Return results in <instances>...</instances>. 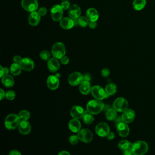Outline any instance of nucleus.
I'll return each mask as SVG.
<instances>
[{"label":"nucleus","mask_w":155,"mask_h":155,"mask_svg":"<svg viewBox=\"0 0 155 155\" xmlns=\"http://www.w3.org/2000/svg\"><path fill=\"white\" fill-rule=\"evenodd\" d=\"M104 103L99 99H93L90 101L87 104V111L91 114H99L104 108Z\"/></svg>","instance_id":"f257e3e1"},{"label":"nucleus","mask_w":155,"mask_h":155,"mask_svg":"<svg viewBox=\"0 0 155 155\" xmlns=\"http://www.w3.org/2000/svg\"><path fill=\"white\" fill-rule=\"evenodd\" d=\"M131 150L133 155H143L148 150L147 143L143 140H138L132 143Z\"/></svg>","instance_id":"f03ea898"},{"label":"nucleus","mask_w":155,"mask_h":155,"mask_svg":"<svg viewBox=\"0 0 155 155\" xmlns=\"http://www.w3.org/2000/svg\"><path fill=\"white\" fill-rule=\"evenodd\" d=\"M21 122V119L18 115L16 114H10L8 115L5 119V126L8 130H14Z\"/></svg>","instance_id":"7ed1b4c3"},{"label":"nucleus","mask_w":155,"mask_h":155,"mask_svg":"<svg viewBox=\"0 0 155 155\" xmlns=\"http://www.w3.org/2000/svg\"><path fill=\"white\" fill-rule=\"evenodd\" d=\"M51 53L54 58L61 59L65 54V47L64 44L60 42L54 44L52 46Z\"/></svg>","instance_id":"20e7f679"},{"label":"nucleus","mask_w":155,"mask_h":155,"mask_svg":"<svg viewBox=\"0 0 155 155\" xmlns=\"http://www.w3.org/2000/svg\"><path fill=\"white\" fill-rule=\"evenodd\" d=\"M128 101L124 97H118L113 102V108L118 112H124L128 109Z\"/></svg>","instance_id":"39448f33"},{"label":"nucleus","mask_w":155,"mask_h":155,"mask_svg":"<svg viewBox=\"0 0 155 155\" xmlns=\"http://www.w3.org/2000/svg\"><path fill=\"white\" fill-rule=\"evenodd\" d=\"M93 96L99 100H102L104 98L108 97L109 95L106 93L105 90H104L101 86L99 85H94L92 87L91 91Z\"/></svg>","instance_id":"423d86ee"},{"label":"nucleus","mask_w":155,"mask_h":155,"mask_svg":"<svg viewBox=\"0 0 155 155\" xmlns=\"http://www.w3.org/2000/svg\"><path fill=\"white\" fill-rule=\"evenodd\" d=\"M51 16L53 21H59L62 19L63 8L61 5L56 4L53 5L50 10Z\"/></svg>","instance_id":"0eeeda50"},{"label":"nucleus","mask_w":155,"mask_h":155,"mask_svg":"<svg viewBox=\"0 0 155 155\" xmlns=\"http://www.w3.org/2000/svg\"><path fill=\"white\" fill-rule=\"evenodd\" d=\"M21 5L24 10L31 13L35 12L38 8L37 0H22Z\"/></svg>","instance_id":"6e6552de"},{"label":"nucleus","mask_w":155,"mask_h":155,"mask_svg":"<svg viewBox=\"0 0 155 155\" xmlns=\"http://www.w3.org/2000/svg\"><path fill=\"white\" fill-rule=\"evenodd\" d=\"M78 136L79 139L84 142V143H89L93 139V134L87 128L81 129L78 133Z\"/></svg>","instance_id":"1a4fd4ad"},{"label":"nucleus","mask_w":155,"mask_h":155,"mask_svg":"<svg viewBox=\"0 0 155 155\" xmlns=\"http://www.w3.org/2000/svg\"><path fill=\"white\" fill-rule=\"evenodd\" d=\"M83 81V75L79 72H73L71 73L68 78V82L71 86L79 85Z\"/></svg>","instance_id":"9d476101"},{"label":"nucleus","mask_w":155,"mask_h":155,"mask_svg":"<svg viewBox=\"0 0 155 155\" xmlns=\"http://www.w3.org/2000/svg\"><path fill=\"white\" fill-rule=\"evenodd\" d=\"M95 132L101 137H105L110 132L109 126L105 122H101L96 126Z\"/></svg>","instance_id":"9b49d317"},{"label":"nucleus","mask_w":155,"mask_h":155,"mask_svg":"<svg viewBox=\"0 0 155 155\" xmlns=\"http://www.w3.org/2000/svg\"><path fill=\"white\" fill-rule=\"evenodd\" d=\"M136 116L135 111L132 109H127L125 111L123 112V114H122V121L128 124L132 122Z\"/></svg>","instance_id":"f8f14e48"},{"label":"nucleus","mask_w":155,"mask_h":155,"mask_svg":"<svg viewBox=\"0 0 155 155\" xmlns=\"http://www.w3.org/2000/svg\"><path fill=\"white\" fill-rule=\"evenodd\" d=\"M117 131L119 135L121 137H127L130 133V128L127 123L121 122L117 125Z\"/></svg>","instance_id":"ddd939ff"},{"label":"nucleus","mask_w":155,"mask_h":155,"mask_svg":"<svg viewBox=\"0 0 155 155\" xmlns=\"http://www.w3.org/2000/svg\"><path fill=\"white\" fill-rule=\"evenodd\" d=\"M81 8L76 4L72 5L68 10L69 16L70 18H71L74 21L77 20L81 16Z\"/></svg>","instance_id":"4468645a"},{"label":"nucleus","mask_w":155,"mask_h":155,"mask_svg":"<svg viewBox=\"0 0 155 155\" xmlns=\"http://www.w3.org/2000/svg\"><path fill=\"white\" fill-rule=\"evenodd\" d=\"M85 113V111H84V108L78 105H75L73 106L70 111V114L71 116L77 119H79L83 117L84 114Z\"/></svg>","instance_id":"2eb2a0df"},{"label":"nucleus","mask_w":155,"mask_h":155,"mask_svg":"<svg viewBox=\"0 0 155 155\" xmlns=\"http://www.w3.org/2000/svg\"><path fill=\"white\" fill-rule=\"evenodd\" d=\"M19 64L22 70H24L25 71H30L32 70L35 66L34 62L33 61V60L31 59H30L29 58H22V59Z\"/></svg>","instance_id":"dca6fc26"},{"label":"nucleus","mask_w":155,"mask_h":155,"mask_svg":"<svg viewBox=\"0 0 155 155\" xmlns=\"http://www.w3.org/2000/svg\"><path fill=\"white\" fill-rule=\"evenodd\" d=\"M47 87L52 90H56L59 85V81L56 75H51L48 76L47 80Z\"/></svg>","instance_id":"f3484780"},{"label":"nucleus","mask_w":155,"mask_h":155,"mask_svg":"<svg viewBox=\"0 0 155 155\" xmlns=\"http://www.w3.org/2000/svg\"><path fill=\"white\" fill-rule=\"evenodd\" d=\"M31 125L27 120H22L18 126L19 131L22 134H28L31 131Z\"/></svg>","instance_id":"a211bd4d"},{"label":"nucleus","mask_w":155,"mask_h":155,"mask_svg":"<svg viewBox=\"0 0 155 155\" xmlns=\"http://www.w3.org/2000/svg\"><path fill=\"white\" fill-rule=\"evenodd\" d=\"M60 25L64 29H70L75 25V22L70 18L65 17L60 21Z\"/></svg>","instance_id":"6ab92c4d"},{"label":"nucleus","mask_w":155,"mask_h":155,"mask_svg":"<svg viewBox=\"0 0 155 155\" xmlns=\"http://www.w3.org/2000/svg\"><path fill=\"white\" fill-rule=\"evenodd\" d=\"M47 67L48 70L51 72H56L57 71L59 67H60V64L58 61V59L55 58H50L47 62Z\"/></svg>","instance_id":"aec40b11"},{"label":"nucleus","mask_w":155,"mask_h":155,"mask_svg":"<svg viewBox=\"0 0 155 155\" xmlns=\"http://www.w3.org/2000/svg\"><path fill=\"white\" fill-rule=\"evenodd\" d=\"M68 127L72 132L78 133L81 130V124L78 119L73 118L69 121Z\"/></svg>","instance_id":"412c9836"},{"label":"nucleus","mask_w":155,"mask_h":155,"mask_svg":"<svg viewBox=\"0 0 155 155\" xmlns=\"http://www.w3.org/2000/svg\"><path fill=\"white\" fill-rule=\"evenodd\" d=\"M41 15L39 14L38 12H33L30 13V15L28 16V21L30 25L32 26H36L37 25L41 20Z\"/></svg>","instance_id":"4be33fe9"},{"label":"nucleus","mask_w":155,"mask_h":155,"mask_svg":"<svg viewBox=\"0 0 155 155\" xmlns=\"http://www.w3.org/2000/svg\"><path fill=\"white\" fill-rule=\"evenodd\" d=\"M79 91L80 92L84 95L88 94L91 91V86L90 85V83L87 81H83L80 84H79Z\"/></svg>","instance_id":"5701e85b"},{"label":"nucleus","mask_w":155,"mask_h":155,"mask_svg":"<svg viewBox=\"0 0 155 155\" xmlns=\"http://www.w3.org/2000/svg\"><path fill=\"white\" fill-rule=\"evenodd\" d=\"M86 17L90 21H96L99 18V13L94 8H90L86 12Z\"/></svg>","instance_id":"b1692460"},{"label":"nucleus","mask_w":155,"mask_h":155,"mask_svg":"<svg viewBox=\"0 0 155 155\" xmlns=\"http://www.w3.org/2000/svg\"><path fill=\"white\" fill-rule=\"evenodd\" d=\"M2 83L6 87H12L14 85L13 78L9 74H5L2 77Z\"/></svg>","instance_id":"393cba45"},{"label":"nucleus","mask_w":155,"mask_h":155,"mask_svg":"<svg viewBox=\"0 0 155 155\" xmlns=\"http://www.w3.org/2000/svg\"><path fill=\"white\" fill-rule=\"evenodd\" d=\"M146 3V0H134L133 2V6L134 10L139 11L145 7Z\"/></svg>","instance_id":"a878e982"},{"label":"nucleus","mask_w":155,"mask_h":155,"mask_svg":"<svg viewBox=\"0 0 155 155\" xmlns=\"http://www.w3.org/2000/svg\"><path fill=\"white\" fill-rule=\"evenodd\" d=\"M75 25H78L82 27H87L90 22L89 19L85 16H80L77 20L74 21Z\"/></svg>","instance_id":"bb28decb"},{"label":"nucleus","mask_w":155,"mask_h":155,"mask_svg":"<svg viewBox=\"0 0 155 155\" xmlns=\"http://www.w3.org/2000/svg\"><path fill=\"white\" fill-rule=\"evenodd\" d=\"M21 70H22V68H21L20 64H18V63H15V62L13 63L11 65L10 68V73L13 75H15V76L19 75L21 72Z\"/></svg>","instance_id":"cd10ccee"},{"label":"nucleus","mask_w":155,"mask_h":155,"mask_svg":"<svg viewBox=\"0 0 155 155\" xmlns=\"http://www.w3.org/2000/svg\"><path fill=\"white\" fill-rule=\"evenodd\" d=\"M105 90L109 96L113 95L117 91V87L114 84L111 83L106 85Z\"/></svg>","instance_id":"c85d7f7f"},{"label":"nucleus","mask_w":155,"mask_h":155,"mask_svg":"<svg viewBox=\"0 0 155 155\" xmlns=\"http://www.w3.org/2000/svg\"><path fill=\"white\" fill-rule=\"evenodd\" d=\"M131 145L132 144L131 143V142L130 141H128L127 140H122L119 142L118 147L120 150L124 151L127 149L131 148Z\"/></svg>","instance_id":"c756f323"},{"label":"nucleus","mask_w":155,"mask_h":155,"mask_svg":"<svg viewBox=\"0 0 155 155\" xmlns=\"http://www.w3.org/2000/svg\"><path fill=\"white\" fill-rule=\"evenodd\" d=\"M105 116L108 120H113L117 117L116 111L114 108H110L108 111H107Z\"/></svg>","instance_id":"7c9ffc66"},{"label":"nucleus","mask_w":155,"mask_h":155,"mask_svg":"<svg viewBox=\"0 0 155 155\" xmlns=\"http://www.w3.org/2000/svg\"><path fill=\"white\" fill-rule=\"evenodd\" d=\"M82 119H83L84 123H85L86 124H88V125L91 124L94 120V117L92 116V114L91 113H88L87 111H85Z\"/></svg>","instance_id":"2f4dec72"},{"label":"nucleus","mask_w":155,"mask_h":155,"mask_svg":"<svg viewBox=\"0 0 155 155\" xmlns=\"http://www.w3.org/2000/svg\"><path fill=\"white\" fill-rule=\"evenodd\" d=\"M18 116L21 119V121L22 120H27L30 116V112L27 110H22L19 112L18 114Z\"/></svg>","instance_id":"473e14b6"},{"label":"nucleus","mask_w":155,"mask_h":155,"mask_svg":"<svg viewBox=\"0 0 155 155\" xmlns=\"http://www.w3.org/2000/svg\"><path fill=\"white\" fill-rule=\"evenodd\" d=\"M50 53L47 50H43L40 53L41 58L44 61H48L50 59Z\"/></svg>","instance_id":"72a5a7b5"},{"label":"nucleus","mask_w":155,"mask_h":155,"mask_svg":"<svg viewBox=\"0 0 155 155\" xmlns=\"http://www.w3.org/2000/svg\"><path fill=\"white\" fill-rule=\"evenodd\" d=\"M15 96H16V94L15 91L12 90H8L5 93V97L10 101L13 100L15 98Z\"/></svg>","instance_id":"f704fd0d"},{"label":"nucleus","mask_w":155,"mask_h":155,"mask_svg":"<svg viewBox=\"0 0 155 155\" xmlns=\"http://www.w3.org/2000/svg\"><path fill=\"white\" fill-rule=\"evenodd\" d=\"M79 137L78 136L72 135L69 138V142L71 145H76L79 141Z\"/></svg>","instance_id":"c9c22d12"},{"label":"nucleus","mask_w":155,"mask_h":155,"mask_svg":"<svg viewBox=\"0 0 155 155\" xmlns=\"http://www.w3.org/2000/svg\"><path fill=\"white\" fill-rule=\"evenodd\" d=\"M61 5L63 8V10H65L69 9L70 7V4L68 1H63L61 2Z\"/></svg>","instance_id":"e433bc0d"},{"label":"nucleus","mask_w":155,"mask_h":155,"mask_svg":"<svg viewBox=\"0 0 155 155\" xmlns=\"http://www.w3.org/2000/svg\"><path fill=\"white\" fill-rule=\"evenodd\" d=\"M0 68H1V75H0V77L2 78L3 76L5 75V74H7L9 72V70L8 68L7 67H4L3 68L2 66H0Z\"/></svg>","instance_id":"4c0bfd02"},{"label":"nucleus","mask_w":155,"mask_h":155,"mask_svg":"<svg viewBox=\"0 0 155 155\" xmlns=\"http://www.w3.org/2000/svg\"><path fill=\"white\" fill-rule=\"evenodd\" d=\"M110 70L107 68H103L101 71V74L103 77H107L109 76L110 74Z\"/></svg>","instance_id":"58836bf2"},{"label":"nucleus","mask_w":155,"mask_h":155,"mask_svg":"<svg viewBox=\"0 0 155 155\" xmlns=\"http://www.w3.org/2000/svg\"><path fill=\"white\" fill-rule=\"evenodd\" d=\"M38 12L39 13V14L41 16H45L46 14H47V9L45 8V7H41Z\"/></svg>","instance_id":"ea45409f"},{"label":"nucleus","mask_w":155,"mask_h":155,"mask_svg":"<svg viewBox=\"0 0 155 155\" xmlns=\"http://www.w3.org/2000/svg\"><path fill=\"white\" fill-rule=\"evenodd\" d=\"M91 79V76L90 74L86 73L83 75V81H87V82H90Z\"/></svg>","instance_id":"a19ab883"},{"label":"nucleus","mask_w":155,"mask_h":155,"mask_svg":"<svg viewBox=\"0 0 155 155\" xmlns=\"http://www.w3.org/2000/svg\"><path fill=\"white\" fill-rule=\"evenodd\" d=\"M61 63L62 64H65V65L67 64L68 63V62H69V59H68V58L67 56H63L61 59Z\"/></svg>","instance_id":"79ce46f5"},{"label":"nucleus","mask_w":155,"mask_h":155,"mask_svg":"<svg viewBox=\"0 0 155 155\" xmlns=\"http://www.w3.org/2000/svg\"><path fill=\"white\" fill-rule=\"evenodd\" d=\"M22 59V58H21V57L20 56H18V55H16L13 58L14 62L18 63V64H20Z\"/></svg>","instance_id":"37998d69"},{"label":"nucleus","mask_w":155,"mask_h":155,"mask_svg":"<svg viewBox=\"0 0 155 155\" xmlns=\"http://www.w3.org/2000/svg\"><path fill=\"white\" fill-rule=\"evenodd\" d=\"M88 26L90 27V28H91L92 29L95 28L96 27V26H97L96 21H90Z\"/></svg>","instance_id":"c03bdc74"},{"label":"nucleus","mask_w":155,"mask_h":155,"mask_svg":"<svg viewBox=\"0 0 155 155\" xmlns=\"http://www.w3.org/2000/svg\"><path fill=\"white\" fill-rule=\"evenodd\" d=\"M8 155H21V154L19 151H18L16 150H12L9 153Z\"/></svg>","instance_id":"a18cd8bd"},{"label":"nucleus","mask_w":155,"mask_h":155,"mask_svg":"<svg viewBox=\"0 0 155 155\" xmlns=\"http://www.w3.org/2000/svg\"><path fill=\"white\" fill-rule=\"evenodd\" d=\"M107 137L109 140H112L114 138V134L113 132H109L108 134L107 135Z\"/></svg>","instance_id":"49530a36"},{"label":"nucleus","mask_w":155,"mask_h":155,"mask_svg":"<svg viewBox=\"0 0 155 155\" xmlns=\"http://www.w3.org/2000/svg\"><path fill=\"white\" fill-rule=\"evenodd\" d=\"M124 155H133L131 148H129V149H127L126 150H124Z\"/></svg>","instance_id":"de8ad7c7"},{"label":"nucleus","mask_w":155,"mask_h":155,"mask_svg":"<svg viewBox=\"0 0 155 155\" xmlns=\"http://www.w3.org/2000/svg\"><path fill=\"white\" fill-rule=\"evenodd\" d=\"M114 121L116 122V123H117V125L121 122H123L122 121V116H118V117H116V118L114 119Z\"/></svg>","instance_id":"09e8293b"},{"label":"nucleus","mask_w":155,"mask_h":155,"mask_svg":"<svg viewBox=\"0 0 155 155\" xmlns=\"http://www.w3.org/2000/svg\"><path fill=\"white\" fill-rule=\"evenodd\" d=\"M0 96H1V100H2L3 98L5 96V93L2 89H0Z\"/></svg>","instance_id":"8fccbe9b"},{"label":"nucleus","mask_w":155,"mask_h":155,"mask_svg":"<svg viewBox=\"0 0 155 155\" xmlns=\"http://www.w3.org/2000/svg\"><path fill=\"white\" fill-rule=\"evenodd\" d=\"M58 155H70V153L67 151H62L59 153Z\"/></svg>","instance_id":"3c124183"},{"label":"nucleus","mask_w":155,"mask_h":155,"mask_svg":"<svg viewBox=\"0 0 155 155\" xmlns=\"http://www.w3.org/2000/svg\"><path fill=\"white\" fill-rule=\"evenodd\" d=\"M62 1H67V0H62Z\"/></svg>","instance_id":"603ef678"}]
</instances>
